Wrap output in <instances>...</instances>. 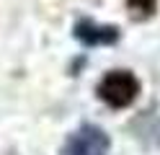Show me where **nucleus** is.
Listing matches in <instances>:
<instances>
[{
    "instance_id": "f257e3e1",
    "label": "nucleus",
    "mask_w": 160,
    "mask_h": 155,
    "mask_svg": "<svg viewBox=\"0 0 160 155\" xmlns=\"http://www.w3.org/2000/svg\"><path fill=\"white\" fill-rule=\"evenodd\" d=\"M98 98L111 109H127L139 96V80L129 70H111L98 83Z\"/></svg>"
},
{
    "instance_id": "f03ea898",
    "label": "nucleus",
    "mask_w": 160,
    "mask_h": 155,
    "mask_svg": "<svg viewBox=\"0 0 160 155\" xmlns=\"http://www.w3.org/2000/svg\"><path fill=\"white\" fill-rule=\"evenodd\" d=\"M108 152V137L96 124H83L67 137L62 155H106Z\"/></svg>"
},
{
    "instance_id": "7ed1b4c3",
    "label": "nucleus",
    "mask_w": 160,
    "mask_h": 155,
    "mask_svg": "<svg viewBox=\"0 0 160 155\" xmlns=\"http://www.w3.org/2000/svg\"><path fill=\"white\" fill-rule=\"evenodd\" d=\"M75 39L80 44H85V47H106V44H114L119 39V28L83 18V21L75 23Z\"/></svg>"
},
{
    "instance_id": "20e7f679",
    "label": "nucleus",
    "mask_w": 160,
    "mask_h": 155,
    "mask_svg": "<svg viewBox=\"0 0 160 155\" xmlns=\"http://www.w3.org/2000/svg\"><path fill=\"white\" fill-rule=\"evenodd\" d=\"M127 8L134 18H150L158 8V0H127Z\"/></svg>"
}]
</instances>
